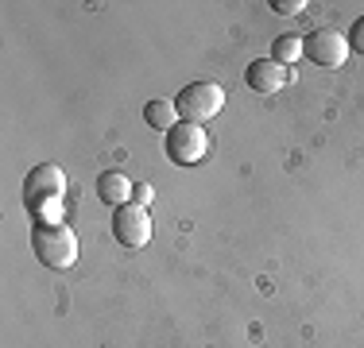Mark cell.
Instances as JSON below:
<instances>
[{"mask_svg": "<svg viewBox=\"0 0 364 348\" xmlns=\"http://www.w3.org/2000/svg\"><path fill=\"white\" fill-rule=\"evenodd\" d=\"M31 251H36V259L43 267L66 271L77 259V236L70 224H63V221H39L31 229Z\"/></svg>", "mask_w": 364, "mask_h": 348, "instance_id": "obj_1", "label": "cell"}, {"mask_svg": "<svg viewBox=\"0 0 364 348\" xmlns=\"http://www.w3.org/2000/svg\"><path fill=\"white\" fill-rule=\"evenodd\" d=\"M66 194V170L58 163H39L28 170L23 178V202L36 217H43V209H55Z\"/></svg>", "mask_w": 364, "mask_h": 348, "instance_id": "obj_2", "label": "cell"}, {"mask_svg": "<svg viewBox=\"0 0 364 348\" xmlns=\"http://www.w3.org/2000/svg\"><path fill=\"white\" fill-rule=\"evenodd\" d=\"M175 109H178V120H186V124H205L225 109V89L218 82H190L178 89Z\"/></svg>", "mask_w": 364, "mask_h": 348, "instance_id": "obj_3", "label": "cell"}, {"mask_svg": "<svg viewBox=\"0 0 364 348\" xmlns=\"http://www.w3.org/2000/svg\"><path fill=\"white\" fill-rule=\"evenodd\" d=\"M302 55L314 66L341 70L345 58H349V35H341L337 28H314V31L302 35Z\"/></svg>", "mask_w": 364, "mask_h": 348, "instance_id": "obj_4", "label": "cell"}, {"mask_svg": "<svg viewBox=\"0 0 364 348\" xmlns=\"http://www.w3.org/2000/svg\"><path fill=\"white\" fill-rule=\"evenodd\" d=\"M167 159L178 163V167H194V163L205 159V151H210V136H205L202 124H186V120H178L175 128L167 132Z\"/></svg>", "mask_w": 364, "mask_h": 348, "instance_id": "obj_5", "label": "cell"}, {"mask_svg": "<svg viewBox=\"0 0 364 348\" xmlns=\"http://www.w3.org/2000/svg\"><path fill=\"white\" fill-rule=\"evenodd\" d=\"M112 236H117V244H124V248H144L151 240V217H147V209L136 202L112 209Z\"/></svg>", "mask_w": 364, "mask_h": 348, "instance_id": "obj_6", "label": "cell"}, {"mask_svg": "<svg viewBox=\"0 0 364 348\" xmlns=\"http://www.w3.org/2000/svg\"><path fill=\"white\" fill-rule=\"evenodd\" d=\"M245 82L252 93H259V97H272V93H279L291 85V70L283 62H275V58H256V62H248V70H245Z\"/></svg>", "mask_w": 364, "mask_h": 348, "instance_id": "obj_7", "label": "cell"}, {"mask_svg": "<svg viewBox=\"0 0 364 348\" xmlns=\"http://www.w3.org/2000/svg\"><path fill=\"white\" fill-rule=\"evenodd\" d=\"M136 194V186L124 178L120 170H101L97 174V197L105 205H112V209H120V205H128V197Z\"/></svg>", "mask_w": 364, "mask_h": 348, "instance_id": "obj_8", "label": "cell"}, {"mask_svg": "<svg viewBox=\"0 0 364 348\" xmlns=\"http://www.w3.org/2000/svg\"><path fill=\"white\" fill-rule=\"evenodd\" d=\"M144 120L155 128V132H171V128L178 124V109H175V101H171V97L147 101V109H144Z\"/></svg>", "mask_w": 364, "mask_h": 348, "instance_id": "obj_9", "label": "cell"}, {"mask_svg": "<svg viewBox=\"0 0 364 348\" xmlns=\"http://www.w3.org/2000/svg\"><path fill=\"white\" fill-rule=\"evenodd\" d=\"M272 58L283 66H291L294 58H302V35H279L275 47H272Z\"/></svg>", "mask_w": 364, "mask_h": 348, "instance_id": "obj_10", "label": "cell"}, {"mask_svg": "<svg viewBox=\"0 0 364 348\" xmlns=\"http://www.w3.org/2000/svg\"><path fill=\"white\" fill-rule=\"evenodd\" d=\"M272 8L279 16H299V12H306V0H272Z\"/></svg>", "mask_w": 364, "mask_h": 348, "instance_id": "obj_11", "label": "cell"}, {"mask_svg": "<svg viewBox=\"0 0 364 348\" xmlns=\"http://www.w3.org/2000/svg\"><path fill=\"white\" fill-rule=\"evenodd\" d=\"M349 50H360L364 55V16L353 23V31H349Z\"/></svg>", "mask_w": 364, "mask_h": 348, "instance_id": "obj_12", "label": "cell"}, {"mask_svg": "<svg viewBox=\"0 0 364 348\" xmlns=\"http://www.w3.org/2000/svg\"><path fill=\"white\" fill-rule=\"evenodd\" d=\"M151 197H155V190H151V186H147V182H144V186H136V194H132V202L147 209V205H151Z\"/></svg>", "mask_w": 364, "mask_h": 348, "instance_id": "obj_13", "label": "cell"}]
</instances>
